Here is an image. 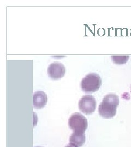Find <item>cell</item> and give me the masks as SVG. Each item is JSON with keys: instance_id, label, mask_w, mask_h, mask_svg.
I'll use <instances>...</instances> for the list:
<instances>
[{"instance_id": "8992f818", "label": "cell", "mask_w": 131, "mask_h": 147, "mask_svg": "<svg viewBox=\"0 0 131 147\" xmlns=\"http://www.w3.org/2000/svg\"><path fill=\"white\" fill-rule=\"evenodd\" d=\"M47 95L43 91H37L33 95V106L36 109L45 107L47 103Z\"/></svg>"}, {"instance_id": "30bf717a", "label": "cell", "mask_w": 131, "mask_h": 147, "mask_svg": "<svg viewBox=\"0 0 131 147\" xmlns=\"http://www.w3.org/2000/svg\"></svg>"}, {"instance_id": "6da1fadb", "label": "cell", "mask_w": 131, "mask_h": 147, "mask_svg": "<svg viewBox=\"0 0 131 147\" xmlns=\"http://www.w3.org/2000/svg\"><path fill=\"white\" fill-rule=\"evenodd\" d=\"M119 99L117 95L110 93L105 95L98 107L99 115L103 118L109 119L115 116Z\"/></svg>"}, {"instance_id": "7a4b0ae2", "label": "cell", "mask_w": 131, "mask_h": 147, "mask_svg": "<svg viewBox=\"0 0 131 147\" xmlns=\"http://www.w3.org/2000/svg\"><path fill=\"white\" fill-rule=\"evenodd\" d=\"M102 85V79L100 75L90 73L86 75L80 82V87L85 93H94L100 89Z\"/></svg>"}, {"instance_id": "5b68a950", "label": "cell", "mask_w": 131, "mask_h": 147, "mask_svg": "<svg viewBox=\"0 0 131 147\" xmlns=\"http://www.w3.org/2000/svg\"><path fill=\"white\" fill-rule=\"evenodd\" d=\"M47 73L51 79L58 80L63 77L66 73V68L62 63L54 62L49 65Z\"/></svg>"}, {"instance_id": "3957f363", "label": "cell", "mask_w": 131, "mask_h": 147, "mask_svg": "<svg viewBox=\"0 0 131 147\" xmlns=\"http://www.w3.org/2000/svg\"><path fill=\"white\" fill-rule=\"evenodd\" d=\"M68 125L74 133L84 134L88 127V121L83 115L75 113L69 117Z\"/></svg>"}, {"instance_id": "52a82bcc", "label": "cell", "mask_w": 131, "mask_h": 147, "mask_svg": "<svg viewBox=\"0 0 131 147\" xmlns=\"http://www.w3.org/2000/svg\"><path fill=\"white\" fill-rule=\"evenodd\" d=\"M86 141V137L84 134H78L73 132L69 138V141L71 144L80 147L83 146Z\"/></svg>"}, {"instance_id": "9c48e42d", "label": "cell", "mask_w": 131, "mask_h": 147, "mask_svg": "<svg viewBox=\"0 0 131 147\" xmlns=\"http://www.w3.org/2000/svg\"><path fill=\"white\" fill-rule=\"evenodd\" d=\"M65 147H77V146H75V145H74L73 144H68V146H66Z\"/></svg>"}, {"instance_id": "277c9868", "label": "cell", "mask_w": 131, "mask_h": 147, "mask_svg": "<svg viewBox=\"0 0 131 147\" xmlns=\"http://www.w3.org/2000/svg\"><path fill=\"white\" fill-rule=\"evenodd\" d=\"M97 106L96 100L92 95H85L82 97L79 102L80 110L85 115H91L96 110Z\"/></svg>"}, {"instance_id": "ba28073f", "label": "cell", "mask_w": 131, "mask_h": 147, "mask_svg": "<svg viewBox=\"0 0 131 147\" xmlns=\"http://www.w3.org/2000/svg\"><path fill=\"white\" fill-rule=\"evenodd\" d=\"M130 58L129 56H111V59L114 63L118 65L124 64Z\"/></svg>"}]
</instances>
